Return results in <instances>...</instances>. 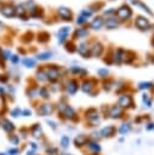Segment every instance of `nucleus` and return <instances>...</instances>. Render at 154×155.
Masks as SVG:
<instances>
[{
	"label": "nucleus",
	"instance_id": "nucleus-1",
	"mask_svg": "<svg viewBox=\"0 0 154 155\" xmlns=\"http://www.w3.org/2000/svg\"><path fill=\"white\" fill-rule=\"evenodd\" d=\"M68 142H69V140H68V138H67V137H64V138L62 139V145H63V147H67V145H68V144H67Z\"/></svg>",
	"mask_w": 154,
	"mask_h": 155
},
{
	"label": "nucleus",
	"instance_id": "nucleus-2",
	"mask_svg": "<svg viewBox=\"0 0 154 155\" xmlns=\"http://www.w3.org/2000/svg\"><path fill=\"white\" fill-rule=\"evenodd\" d=\"M8 153H11L10 155H16V153H17V149H11Z\"/></svg>",
	"mask_w": 154,
	"mask_h": 155
},
{
	"label": "nucleus",
	"instance_id": "nucleus-3",
	"mask_svg": "<svg viewBox=\"0 0 154 155\" xmlns=\"http://www.w3.org/2000/svg\"><path fill=\"white\" fill-rule=\"evenodd\" d=\"M0 155H4V154H0Z\"/></svg>",
	"mask_w": 154,
	"mask_h": 155
}]
</instances>
